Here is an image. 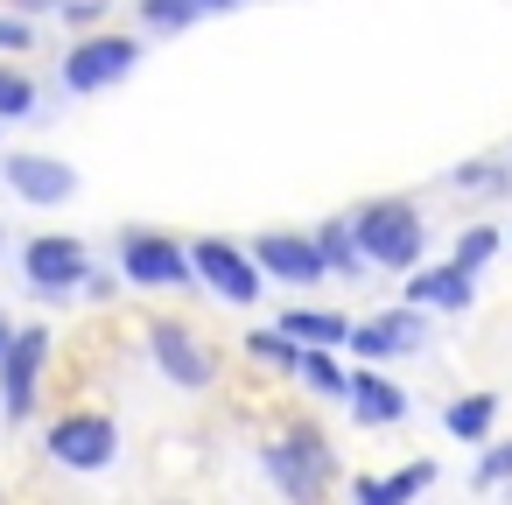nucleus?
Listing matches in <instances>:
<instances>
[{"mask_svg":"<svg viewBox=\"0 0 512 505\" xmlns=\"http://www.w3.org/2000/svg\"><path fill=\"white\" fill-rule=\"evenodd\" d=\"M29 50H36V22L0 0V57H29Z\"/></svg>","mask_w":512,"mask_h":505,"instance_id":"25","label":"nucleus"},{"mask_svg":"<svg viewBox=\"0 0 512 505\" xmlns=\"http://www.w3.org/2000/svg\"><path fill=\"white\" fill-rule=\"evenodd\" d=\"M0 183H8L29 211H64L78 197V169L64 155H36V148H15L0 155Z\"/></svg>","mask_w":512,"mask_h":505,"instance_id":"11","label":"nucleus"},{"mask_svg":"<svg viewBox=\"0 0 512 505\" xmlns=\"http://www.w3.org/2000/svg\"><path fill=\"white\" fill-rule=\"evenodd\" d=\"M71 36H92V29H113V0H64V15H57Z\"/></svg>","mask_w":512,"mask_h":505,"instance_id":"24","label":"nucleus"},{"mask_svg":"<svg viewBox=\"0 0 512 505\" xmlns=\"http://www.w3.org/2000/svg\"><path fill=\"white\" fill-rule=\"evenodd\" d=\"M302 351H344L351 344V316L344 309H316V302H288L281 316H274Z\"/></svg>","mask_w":512,"mask_h":505,"instance_id":"15","label":"nucleus"},{"mask_svg":"<svg viewBox=\"0 0 512 505\" xmlns=\"http://www.w3.org/2000/svg\"><path fill=\"white\" fill-rule=\"evenodd\" d=\"M197 22H204L197 0H134V29H141L148 43H176V36H190Z\"/></svg>","mask_w":512,"mask_h":505,"instance_id":"19","label":"nucleus"},{"mask_svg":"<svg viewBox=\"0 0 512 505\" xmlns=\"http://www.w3.org/2000/svg\"><path fill=\"white\" fill-rule=\"evenodd\" d=\"M15 120H50V99L22 57H0V127H15Z\"/></svg>","mask_w":512,"mask_h":505,"instance_id":"18","label":"nucleus"},{"mask_svg":"<svg viewBox=\"0 0 512 505\" xmlns=\"http://www.w3.org/2000/svg\"><path fill=\"white\" fill-rule=\"evenodd\" d=\"M435 484V463L421 456V463H400V470H365V477H351V505H414L421 491Z\"/></svg>","mask_w":512,"mask_h":505,"instance_id":"16","label":"nucleus"},{"mask_svg":"<svg viewBox=\"0 0 512 505\" xmlns=\"http://www.w3.org/2000/svg\"><path fill=\"white\" fill-rule=\"evenodd\" d=\"M491 421H498V393H463V400L442 407V428H449L456 442H484Z\"/></svg>","mask_w":512,"mask_h":505,"instance_id":"22","label":"nucleus"},{"mask_svg":"<svg viewBox=\"0 0 512 505\" xmlns=\"http://www.w3.org/2000/svg\"><path fill=\"white\" fill-rule=\"evenodd\" d=\"M141 344H148L155 372H162L176 393H211V386H218V351H211V337H197L183 316H148Z\"/></svg>","mask_w":512,"mask_h":505,"instance_id":"9","label":"nucleus"},{"mask_svg":"<svg viewBox=\"0 0 512 505\" xmlns=\"http://www.w3.org/2000/svg\"><path fill=\"white\" fill-rule=\"evenodd\" d=\"M295 386H302V393H316V400H344V393H351V365H344L337 351H302Z\"/></svg>","mask_w":512,"mask_h":505,"instance_id":"21","label":"nucleus"},{"mask_svg":"<svg viewBox=\"0 0 512 505\" xmlns=\"http://www.w3.org/2000/svg\"><path fill=\"white\" fill-rule=\"evenodd\" d=\"M316 232V253H323V267H330V281H365L372 274V260H365V246H358V232H351V211L344 218H323V225H309Z\"/></svg>","mask_w":512,"mask_h":505,"instance_id":"17","label":"nucleus"},{"mask_svg":"<svg viewBox=\"0 0 512 505\" xmlns=\"http://www.w3.org/2000/svg\"><path fill=\"white\" fill-rule=\"evenodd\" d=\"M78 295H85V302H99V309H113V302L127 295V281H120V267H92Z\"/></svg>","mask_w":512,"mask_h":505,"instance_id":"27","label":"nucleus"},{"mask_svg":"<svg viewBox=\"0 0 512 505\" xmlns=\"http://www.w3.org/2000/svg\"><path fill=\"white\" fill-rule=\"evenodd\" d=\"M15 15H29V22H57L64 15V0H8Z\"/></svg>","mask_w":512,"mask_h":505,"instance_id":"29","label":"nucleus"},{"mask_svg":"<svg viewBox=\"0 0 512 505\" xmlns=\"http://www.w3.org/2000/svg\"><path fill=\"white\" fill-rule=\"evenodd\" d=\"M113 267L134 295H183L197 288V267H190V239L162 232V225H120L113 232Z\"/></svg>","mask_w":512,"mask_h":505,"instance_id":"3","label":"nucleus"},{"mask_svg":"<svg viewBox=\"0 0 512 505\" xmlns=\"http://www.w3.org/2000/svg\"><path fill=\"white\" fill-rule=\"evenodd\" d=\"M0 134H8V127H0Z\"/></svg>","mask_w":512,"mask_h":505,"instance_id":"33","label":"nucleus"},{"mask_svg":"<svg viewBox=\"0 0 512 505\" xmlns=\"http://www.w3.org/2000/svg\"><path fill=\"white\" fill-rule=\"evenodd\" d=\"M0 253H8V225H0Z\"/></svg>","mask_w":512,"mask_h":505,"instance_id":"32","label":"nucleus"},{"mask_svg":"<svg viewBox=\"0 0 512 505\" xmlns=\"http://www.w3.org/2000/svg\"><path fill=\"white\" fill-rule=\"evenodd\" d=\"M141 57H148L141 29H92V36H71V50L57 57V85L71 99H106L141 71Z\"/></svg>","mask_w":512,"mask_h":505,"instance_id":"2","label":"nucleus"},{"mask_svg":"<svg viewBox=\"0 0 512 505\" xmlns=\"http://www.w3.org/2000/svg\"><path fill=\"white\" fill-rule=\"evenodd\" d=\"M512 477V442H498V449H484V463H477V484L491 491V484H505Z\"/></svg>","mask_w":512,"mask_h":505,"instance_id":"28","label":"nucleus"},{"mask_svg":"<svg viewBox=\"0 0 512 505\" xmlns=\"http://www.w3.org/2000/svg\"><path fill=\"white\" fill-rule=\"evenodd\" d=\"M43 456L71 477H99V470L120 463V421L106 407H64L43 428Z\"/></svg>","mask_w":512,"mask_h":505,"instance_id":"5","label":"nucleus"},{"mask_svg":"<svg viewBox=\"0 0 512 505\" xmlns=\"http://www.w3.org/2000/svg\"><path fill=\"white\" fill-rule=\"evenodd\" d=\"M246 246H253L260 274H267V288H323V281H330V267H323V253H316V232L267 225V232H253Z\"/></svg>","mask_w":512,"mask_h":505,"instance_id":"10","label":"nucleus"},{"mask_svg":"<svg viewBox=\"0 0 512 505\" xmlns=\"http://www.w3.org/2000/svg\"><path fill=\"white\" fill-rule=\"evenodd\" d=\"M351 232H358L372 274H414L421 253H428V225H421L414 197H365L351 211Z\"/></svg>","mask_w":512,"mask_h":505,"instance_id":"4","label":"nucleus"},{"mask_svg":"<svg viewBox=\"0 0 512 505\" xmlns=\"http://www.w3.org/2000/svg\"><path fill=\"white\" fill-rule=\"evenodd\" d=\"M407 302H414V309L463 316V309L477 302V281H470L463 267H449V260H442V267H414V274H407Z\"/></svg>","mask_w":512,"mask_h":505,"instance_id":"14","label":"nucleus"},{"mask_svg":"<svg viewBox=\"0 0 512 505\" xmlns=\"http://www.w3.org/2000/svg\"><path fill=\"white\" fill-rule=\"evenodd\" d=\"M50 358H57V330L50 323H15V344H8V358H0V421H8V428L36 421Z\"/></svg>","mask_w":512,"mask_h":505,"instance_id":"6","label":"nucleus"},{"mask_svg":"<svg viewBox=\"0 0 512 505\" xmlns=\"http://www.w3.org/2000/svg\"><path fill=\"white\" fill-rule=\"evenodd\" d=\"M344 407H351V421H365V428H393V421H407V393H400L379 365H351V393H344Z\"/></svg>","mask_w":512,"mask_h":505,"instance_id":"13","label":"nucleus"},{"mask_svg":"<svg viewBox=\"0 0 512 505\" xmlns=\"http://www.w3.org/2000/svg\"><path fill=\"white\" fill-rule=\"evenodd\" d=\"M8 344H15V316H8V302H0V358H8Z\"/></svg>","mask_w":512,"mask_h":505,"instance_id":"30","label":"nucleus"},{"mask_svg":"<svg viewBox=\"0 0 512 505\" xmlns=\"http://www.w3.org/2000/svg\"><path fill=\"white\" fill-rule=\"evenodd\" d=\"M449 183L456 190H484V197H505L512 190V176H498L491 162H463V169H449Z\"/></svg>","mask_w":512,"mask_h":505,"instance_id":"26","label":"nucleus"},{"mask_svg":"<svg viewBox=\"0 0 512 505\" xmlns=\"http://www.w3.org/2000/svg\"><path fill=\"white\" fill-rule=\"evenodd\" d=\"M491 260H498V225H463V232H456V246H449V267H463V274L477 281Z\"/></svg>","mask_w":512,"mask_h":505,"instance_id":"23","label":"nucleus"},{"mask_svg":"<svg viewBox=\"0 0 512 505\" xmlns=\"http://www.w3.org/2000/svg\"><path fill=\"white\" fill-rule=\"evenodd\" d=\"M260 463H267V484L288 505H323L330 484H337V449H330V435L309 414H295L281 435H267L260 442Z\"/></svg>","mask_w":512,"mask_h":505,"instance_id":"1","label":"nucleus"},{"mask_svg":"<svg viewBox=\"0 0 512 505\" xmlns=\"http://www.w3.org/2000/svg\"><path fill=\"white\" fill-rule=\"evenodd\" d=\"M204 15H232V8H246V0H197Z\"/></svg>","mask_w":512,"mask_h":505,"instance_id":"31","label":"nucleus"},{"mask_svg":"<svg viewBox=\"0 0 512 505\" xmlns=\"http://www.w3.org/2000/svg\"><path fill=\"white\" fill-rule=\"evenodd\" d=\"M239 351H246L253 365H267V372H288V379H295V365H302V344H295L281 323H260V330H246V337H239Z\"/></svg>","mask_w":512,"mask_h":505,"instance_id":"20","label":"nucleus"},{"mask_svg":"<svg viewBox=\"0 0 512 505\" xmlns=\"http://www.w3.org/2000/svg\"><path fill=\"white\" fill-rule=\"evenodd\" d=\"M190 267H197V288H204L211 302L253 309V302L267 295V274H260V260H253V246H246V239L204 232V239H190Z\"/></svg>","mask_w":512,"mask_h":505,"instance_id":"8","label":"nucleus"},{"mask_svg":"<svg viewBox=\"0 0 512 505\" xmlns=\"http://www.w3.org/2000/svg\"><path fill=\"white\" fill-rule=\"evenodd\" d=\"M421 337H428V309L393 302V309H379V316L351 323V344H344V351H351L358 365H393V358L421 351Z\"/></svg>","mask_w":512,"mask_h":505,"instance_id":"12","label":"nucleus"},{"mask_svg":"<svg viewBox=\"0 0 512 505\" xmlns=\"http://www.w3.org/2000/svg\"><path fill=\"white\" fill-rule=\"evenodd\" d=\"M15 260H22V288H29L36 302H71V295L85 288V274L99 267L78 232H29V239L15 246Z\"/></svg>","mask_w":512,"mask_h":505,"instance_id":"7","label":"nucleus"}]
</instances>
